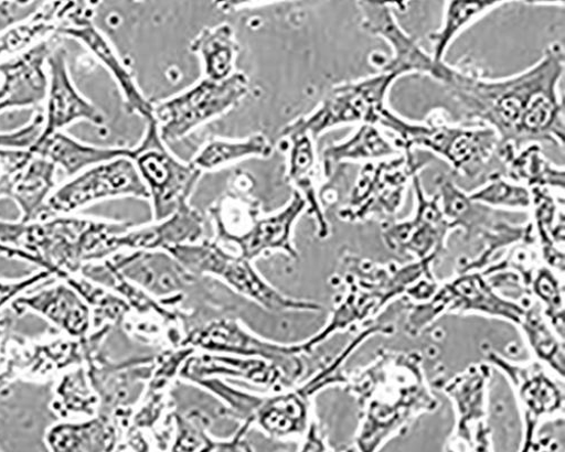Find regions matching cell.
Returning <instances> with one entry per match:
<instances>
[{
  "label": "cell",
  "mask_w": 565,
  "mask_h": 452,
  "mask_svg": "<svg viewBox=\"0 0 565 452\" xmlns=\"http://www.w3.org/2000/svg\"><path fill=\"white\" fill-rule=\"evenodd\" d=\"M311 421L310 398L298 387L263 396L253 424L273 438L302 437Z\"/></svg>",
  "instance_id": "4316f807"
},
{
  "label": "cell",
  "mask_w": 565,
  "mask_h": 452,
  "mask_svg": "<svg viewBox=\"0 0 565 452\" xmlns=\"http://www.w3.org/2000/svg\"><path fill=\"white\" fill-rule=\"evenodd\" d=\"M168 251L192 275L215 279L268 311L282 313L322 310L318 303L280 293L260 276L252 260L227 250L215 240L203 239Z\"/></svg>",
  "instance_id": "277c9868"
},
{
  "label": "cell",
  "mask_w": 565,
  "mask_h": 452,
  "mask_svg": "<svg viewBox=\"0 0 565 452\" xmlns=\"http://www.w3.org/2000/svg\"><path fill=\"white\" fill-rule=\"evenodd\" d=\"M431 162L415 151H402L392 158L363 163L349 202L340 211L348 222L372 216H394L403 206L413 177Z\"/></svg>",
  "instance_id": "9c48e42d"
},
{
  "label": "cell",
  "mask_w": 565,
  "mask_h": 452,
  "mask_svg": "<svg viewBox=\"0 0 565 452\" xmlns=\"http://www.w3.org/2000/svg\"><path fill=\"white\" fill-rule=\"evenodd\" d=\"M306 211L305 200L295 192L290 202L281 209L270 215H259L233 247L252 261L273 252H281L289 259L298 260L299 251L294 243V230Z\"/></svg>",
  "instance_id": "ffe728a7"
},
{
  "label": "cell",
  "mask_w": 565,
  "mask_h": 452,
  "mask_svg": "<svg viewBox=\"0 0 565 452\" xmlns=\"http://www.w3.org/2000/svg\"><path fill=\"white\" fill-rule=\"evenodd\" d=\"M436 185L440 205L452 229L463 230L466 239L482 238L488 249L481 258L479 266L501 247L524 240L533 239V225H512L494 214L492 207L476 202L469 197L448 174L437 176ZM478 266V267H479Z\"/></svg>",
  "instance_id": "7c38bea8"
},
{
  "label": "cell",
  "mask_w": 565,
  "mask_h": 452,
  "mask_svg": "<svg viewBox=\"0 0 565 452\" xmlns=\"http://www.w3.org/2000/svg\"><path fill=\"white\" fill-rule=\"evenodd\" d=\"M64 34L78 40L110 72L121 90L125 104L131 114L146 121L153 119L154 105L151 104L134 79V76L114 50L106 36L89 21L83 20L63 29Z\"/></svg>",
  "instance_id": "cb8c5ba5"
},
{
  "label": "cell",
  "mask_w": 565,
  "mask_h": 452,
  "mask_svg": "<svg viewBox=\"0 0 565 452\" xmlns=\"http://www.w3.org/2000/svg\"><path fill=\"white\" fill-rule=\"evenodd\" d=\"M275 2V0H214L216 9L223 12L237 11L243 8Z\"/></svg>",
  "instance_id": "ee69618b"
},
{
  "label": "cell",
  "mask_w": 565,
  "mask_h": 452,
  "mask_svg": "<svg viewBox=\"0 0 565 452\" xmlns=\"http://www.w3.org/2000/svg\"><path fill=\"white\" fill-rule=\"evenodd\" d=\"M129 159L149 191L154 220L190 203L203 174L192 162H183L169 151L154 119L147 120L143 139L130 149Z\"/></svg>",
  "instance_id": "52a82bcc"
},
{
  "label": "cell",
  "mask_w": 565,
  "mask_h": 452,
  "mask_svg": "<svg viewBox=\"0 0 565 452\" xmlns=\"http://www.w3.org/2000/svg\"><path fill=\"white\" fill-rule=\"evenodd\" d=\"M303 442L300 450L302 451H323L327 445L319 432L317 422L311 419L305 434L302 435Z\"/></svg>",
  "instance_id": "7bdbcfd3"
},
{
  "label": "cell",
  "mask_w": 565,
  "mask_h": 452,
  "mask_svg": "<svg viewBox=\"0 0 565 452\" xmlns=\"http://www.w3.org/2000/svg\"><path fill=\"white\" fill-rule=\"evenodd\" d=\"M564 50L552 43L531 68L505 78H488L472 64L441 62L434 79L461 107L467 118L497 131L515 150L531 143L564 147V104L558 86Z\"/></svg>",
  "instance_id": "6da1fadb"
},
{
  "label": "cell",
  "mask_w": 565,
  "mask_h": 452,
  "mask_svg": "<svg viewBox=\"0 0 565 452\" xmlns=\"http://www.w3.org/2000/svg\"><path fill=\"white\" fill-rule=\"evenodd\" d=\"M415 195V213L404 222H388L384 237L394 250L411 252L420 260L434 259L445 247L452 226L446 218L439 195L429 197L424 192L419 174L412 181Z\"/></svg>",
  "instance_id": "2e32d148"
},
{
  "label": "cell",
  "mask_w": 565,
  "mask_h": 452,
  "mask_svg": "<svg viewBox=\"0 0 565 452\" xmlns=\"http://www.w3.org/2000/svg\"><path fill=\"white\" fill-rule=\"evenodd\" d=\"M153 360L154 355L111 360L102 347L90 353L84 365L99 397V413L116 419L124 428L146 394Z\"/></svg>",
  "instance_id": "8fae6325"
},
{
  "label": "cell",
  "mask_w": 565,
  "mask_h": 452,
  "mask_svg": "<svg viewBox=\"0 0 565 452\" xmlns=\"http://www.w3.org/2000/svg\"><path fill=\"white\" fill-rule=\"evenodd\" d=\"M509 375L516 390V396L522 401L527 426L526 443H531L532 434L542 417H547L559 410L562 395L556 386L545 376L539 365L529 368L510 366L500 358H494Z\"/></svg>",
  "instance_id": "83f0119b"
},
{
  "label": "cell",
  "mask_w": 565,
  "mask_h": 452,
  "mask_svg": "<svg viewBox=\"0 0 565 452\" xmlns=\"http://www.w3.org/2000/svg\"><path fill=\"white\" fill-rule=\"evenodd\" d=\"M150 200L149 191L129 157L93 165L53 192L39 219L70 215L94 203L117 198Z\"/></svg>",
  "instance_id": "30bf717a"
},
{
  "label": "cell",
  "mask_w": 565,
  "mask_h": 452,
  "mask_svg": "<svg viewBox=\"0 0 565 452\" xmlns=\"http://www.w3.org/2000/svg\"><path fill=\"white\" fill-rule=\"evenodd\" d=\"M44 441L52 451L58 452L115 451L121 441V426L116 419L98 413L53 426L46 431Z\"/></svg>",
  "instance_id": "484cf974"
},
{
  "label": "cell",
  "mask_w": 565,
  "mask_h": 452,
  "mask_svg": "<svg viewBox=\"0 0 565 452\" xmlns=\"http://www.w3.org/2000/svg\"><path fill=\"white\" fill-rule=\"evenodd\" d=\"M0 198H11L21 220L39 219L56 185V169L49 159L28 151L0 149Z\"/></svg>",
  "instance_id": "5bb4252c"
},
{
  "label": "cell",
  "mask_w": 565,
  "mask_h": 452,
  "mask_svg": "<svg viewBox=\"0 0 565 452\" xmlns=\"http://www.w3.org/2000/svg\"><path fill=\"white\" fill-rule=\"evenodd\" d=\"M416 355H385L355 379L351 388L366 407V421L358 444L373 450L418 411H433L436 401L424 385Z\"/></svg>",
  "instance_id": "3957f363"
},
{
  "label": "cell",
  "mask_w": 565,
  "mask_h": 452,
  "mask_svg": "<svg viewBox=\"0 0 565 452\" xmlns=\"http://www.w3.org/2000/svg\"><path fill=\"white\" fill-rule=\"evenodd\" d=\"M44 129V115L38 114L32 121L15 131L0 133V149L28 151L41 139Z\"/></svg>",
  "instance_id": "ab89813d"
},
{
  "label": "cell",
  "mask_w": 565,
  "mask_h": 452,
  "mask_svg": "<svg viewBox=\"0 0 565 452\" xmlns=\"http://www.w3.org/2000/svg\"><path fill=\"white\" fill-rule=\"evenodd\" d=\"M503 174L530 190L564 191V168L551 162L537 143L514 150L505 163Z\"/></svg>",
  "instance_id": "d6a6232c"
},
{
  "label": "cell",
  "mask_w": 565,
  "mask_h": 452,
  "mask_svg": "<svg viewBox=\"0 0 565 452\" xmlns=\"http://www.w3.org/2000/svg\"><path fill=\"white\" fill-rule=\"evenodd\" d=\"M191 50L202 61L206 78L223 80L234 73L239 47L230 25L203 30L193 41Z\"/></svg>",
  "instance_id": "e575fe53"
},
{
  "label": "cell",
  "mask_w": 565,
  "mask_h": 452,
  "mask_svg": "<svg viewBox=\"0 0 565 452\" xmlns=\"http://www.w3.org/2000/svg\"><path fill=\"white\" fill-rule=\"evenodd\" d=\"M401 152L391 136L379 125H359L350 138L323 150V174L329 179L340 164L383 160Z\"/></svg>",
  "instance_id": "f1b7e54d"
},
{
  "label": "cell",
  "mask_w": 565,
  "mask_h": 452,
  "mask_svg": "<svg viewBox=\"0 0 565 452\" xmlns=\"http://www.w3.org/2000/svg\"><path fill=\"white\" fill-rule=\"evenodd\" d=\"M399 77L379 74L334 86L320 105L281 130V138L295 132H308L316 141L322 133L348 125H379L388 108L391 89Z\"/></svg>",
  "instance_id": "8992f818"
},
{
  "label": "cell",
  "mask_w": 565,
  "mask_h": 452,
  "mask_svg": "<svg viewBox=\"0 0 565 452\" xmlns=\"http://www.w3.org/2000/svg\"><path fill=\"white\" fill-rule=\"evenodd\" d=\"M248 93L249 79L244 73L234 72L223 80L204 77L183 93L154 105L153 119L162 140L177 142L239 105Z\"/></svg>",
  "instance_id": "ba28073f"
},
{
  "label": "cell",
  "mask_w": 565,
  "mask_h": 452,
  "mask_svg": "<svg viewBox=\"0 0 565 452\" xmlns=\"http://www.w3.org/2000/svg\"><path fill=\"white\" fill-rule=\"evenodd\" d=\"M513 0H448L441 26L430 34L434 44L433 57L445 62L446 54L457 36L480 18L495 8ZM533 6L563 7L564 0H523Z\"/></svg>",
  "instance_id": "1f68e13d"
},
{
  "label": "cell",
  "mask_w": 565,
  "mask_h": 452,
  "mask_svg": "<svg viewBox=\"0 0 565 452\" xmlns=\"http://www.w3.org/2000/svg\"><path fill=\"white\" fill-rule=\"evenodd\" d=\"M536 354L563 376V349L535 310L525 311L522 323Z\"/></svg>",
  "instance_id": "f35d334b"
},
{
  "label": "cell",
  "mask_w": 565,
  "mask_h": 452,
  "mask_svg": "<svg viewBox=\"0 0 565 452\" xmlns=\"http://www.w3.org/2000/svg\"><path fill=\"white\" fill-rule=\"evenodd\" d=\"M469 197L492 208L530 209L533 202L530 189L515 183L503 173L489 176Z\"/></svg>",
  "instance_id": "74e56055"
},
{
  "label": "cell",
  "mask_w": 565,
  "mask_h": 452,
  "mask_svg": "<svg viewBox=\"0 0 565 452\" xmlns=\"http://www.w3.org/2000/svg\"><path fill=\"white\" fill-rule=\"evenodd\" d=\"M182 346L199 352L222 353L256 357L276 367L287 387L294 388L307 373L306 356L301 344L278 343L254 333L234 315H221L188 332Z\"/></svg>",
  "instance_id": "5b68a950"
},
{
  "label": "cell",
  "mask_w": 565,
  "mask_h": 452,
  "mask_svg": "<svg viewBox=\"0 0 565 452\" xmlns=\"http://www.w3.org/2000/svg\"><path fill=\"white\" fill-rule=\"evenodd\" d=\"M362 15V28L372 35L387 42L392 55L375 53L370 63L380 72L402 77L407 74H423L434 77L439 63L424 52L419 44L398 23L393 8L386 0H356Z\"/></svg>",
  "instance_id": "4fadbf2b"
},
{
  "label": "cell",
  "mask_w": 565,
  "mask_h": 452,
  "mask_svg": "<svg viewBox=\"0 0 565 452\" xmlns=\"http://www.w3.org/2000/svg\"><path fill=\"white\" fill-rule=\"evenodd\" d=\"M50 52L45 43L0 65V111L38 106L49 93L44 72Z\"/></svg>",
  "instance_id": "7402d4cb"
},
{
  "label": "cell",
  "mask_w": 565,
  "mask_h": 452,
  "mask_svg": "<svg viewBox=\"0 0 565 452\" xmlns=\"http://www.w3.org/2000/svg\"><path fill=\"white\" fill-rule=\"evenodd\" d=\"M156 223L119 235L114 243L116 254L122 250H169L204 239L205 218L190 203Z\"/></svg>",
  "instance_id": "d6986e66"
},
{
  "label": "cell",
  "mask_w": 565,
  "mask_h": 452,
  "mask_svg": "<svg viewBox=\"0 0 565 452\" xmlns=\"http://www.w3.org/2000/svg\"><path fill=\"white\" fill-rule=\"evenodd\" d=\"M488 370L469 369L447 388L457 401L459 423L456 439L472 444L477 450L489 449V430L486 428V387Z\"/></svg>",
  "instance_id": "d4e9b609"
},
{
  "label": "cell",
  "mask_w": 565,
  "mask_h": 452,
  "mask_svg": "<svg viewBox=\"0 0 565 452\" xmlns=\"http://www.w3.org/2000/svg\"><path fill=\"white\" fill-rule=\"evenodd\" d=\"M53 410L66 420L86 419L99 413V397L85 365L75 366L62 376L55 388Z\"/></svg>",
  "instance_id": "d590c367"
},
{
  "label": "cell",
  "mask_w": 565,
  "mask_h": 452,
  "mask_svg": "<svg viewBox=\"0 0 565 452\" xmlns=\"http://www.w3.org/2000/svg\"><path fill=\"white\" fill-rule=\"evenodd\" d=\"M288 141L289 184L300 194L307 204V213L315 219L320 239L329 236V223L326 218L319 192V163L316 142L308 132H295L281 138Z\"/></svg>",
  "instance_id": "603a6c76"
},
{
  "label": "cell",
  "mask_w": 565,
  "mask_h": 452,
  "mask_svg": "<svg viewBox=\"0 0 565 452\" xmlns=\"http://www.w3.org/2000/svg\"><path fill=\"white\" fill-rule=\"evenodd\" d=\"M379 126L401 151L431 152L473 183L479 180L484 183L492 174L504 173L505 163L515 150L504 144L491 127L452 123L443 110H435L423 121H412L386 108Z\"/></svg>",
  "instance_id": "7a4b0ae2"
},
{
  "label": "cell",
  "mask_w": 565,
  "mask_h": 452,
  "mask_svg": "<svg viewBox=\"0 0 565 452\" xmlns=\"http://www.w3.org/2000/svg\"><path fill=\"white\" fill-rule=\"evenodd\" d=\"M19 314L35 313L71 338L86 337L93 329L92 311L82 295L67 282L22 294L11 304Z\"/></svg>",
  "instance_id": "ac0fdd59"
},
{
  "label": "cell",
  "mask_w": 565,
  "mask_h": 452,
  "mask_svg": "<svg viewBox=\"0 0 565 452\" xmlns=\"http://www.w3.org/2000/svg\"><path fill=\"white\" fill-rule=\"evenodd\" d=\"M386 2L395 10L404 13L413 0H386Z\"/></svg>",
  "instance_id": "bcb514c9"
},
{
  "label": "cell",
  "mask_w": 565,
  "mask_h": 452,
  "mask_svg": "<svg viewBox=\"0 0 565 452\" xmlns=\"http://www.w3.org/2000/svg\"><path fill=\"white\" fill-rule=\"evenodd\" d=\"M533 287L536 294L548 305L553 323H556L555 314L563 319V304L558 284L550 273V270H542L540 277L533 282Z\"/></svg>",
  "instance_id": "b9f144b4"
},
{
  "label": "cell",
  "mask_w": 565,
  "mask_h": 452,
  "mask_svg": "<svg viewBox=\"0 0 565 452\" xmlns=\"http://www.w3.org/2000/svg\"><path fill=\"white\" fill-rule=\"evenodd\" d=\"M209 377L243 379L271 392L289 389L276 367L256 357L196 352L185 360L180 372V379L186 381Z\"/></svg>",
  "instance_id": "44dd1931"
},
{
  "label": "cell",
  "mask_w": 565,
  "mask_h": 452,
  "mask_svg": "<svg viewBox=\"0 0 565 452\" xmlns=\"http://www.w3.org/2000/svg\"><path fill=\"white\" fill-rule=\"evenodd\" d=\"M130 282L158 300L184 299L202 277L188 271L167 250H128L107 258Z\"/></svg>",
  "instance_id": "9a60e30c"
},
{
  "label": "cell",
  "mask_w": 565,
  "mask_h": 452,
  "mask_svg": "<svg viewBox=\"0 0 565 452\" xmlns=\"http://www.w3.org/2000/svg\"><path fill=\"white\" fill-rule=\"evenodd\" d=\"M209 213L214 225L215 241L222 246H233L262 215V204L244 192H231L218 198Z\"/></svg>",
  "instance_id": "836d02e7"
},
{
  "label": "cell",
  "mask_w": 565,
  "mask_h": 452,
  "mask_svg": "<svg viewBox=\"0 0 565 452\" xmlns=\"http://www.w3.org/2000/svg\"><path fill=\"white\" fill-rule=\"evenodd\" d=\"M439 295L445 310L483 311L520 325L525 314L522 306L500 299L479 275L460 277L446 286Z\"/></svg>",
  "instance_id": "4dcf8cb0"
},
{
  "label": "cell",
  "mask_w": 565,
  "mask_h": 452,
  "mask_svg": "<svg viewBox=\"0 0 565 452\" xmlns=\"http://www.w3.org/2000/svg\"><path fill=\"white\" fill-rule=\"evenodd\" d=\"M0 257H8L12 259H20L25 260L28 262H32L33 258L32 256L19 248L6 245L3 243H0Z\"/></svg>",
  "instance_id": "f6af8a7d"
},
{
  "label": "cell",
  "mask_w": 565,
  "mask_h": 452,
  "mask_svg": "<svg viewBox=\"0 0 565 452\" xmlns=\"http://www.w3.org/2000/svg\"><path fill=\"white\" fill-rule=\"evenodd\" d=\"M30 151L62 166L67 175L73 176L93 165L130 157V149L93 147L62 131L41 139Z\"/></svg>",
  "instance_id": "f546056e"
},
{
  "label": "cell",
  "mask_w": 565,
  "mask_h": 452,
  "mask_svg": "<svg viewBox=\"0 0 565 452\" xmlns=\"http://www.w3.org/2000/svg\"><path fill=\"white\" fill-rule=\"evenodd\" d=\"M46 66L50 68V80L41 139L49 138L78 120L104 126V114L86 100L75 87L67 67L66 51L61 49L50 54Z\"/></svg>",
  "instance_id": "e0dca14e"
},
{
  "label": "cell",
  "mask_w": 565,
  "mask_h": 452,
  "mask_svg": "<svg viewBox=\"0 0 565 452\" xmlns=\"http://www.w3.org/2000/svg\"><path fill=\"white\" fill-rule=\"evenodd\" d=\"M273 152L274 147L266 136L256 133L243 140L210 141L200 150L192 163L203 172L213 171L250 158L268 159Z\"/></svg>",
  "instance_id": "8d00e7d4"
},
{
  "label": "cell",
  "mask_w": 565,
  "mask_h": 452,
  "mask_svg": "<svg viewBox=\"0 0 565 452\" xmlns=\"http://www.w3.org/2000/svg\"><path fill=\"white\" fill-rule=\"evenodd\" d=\"M56 278L51 270L41 268L38 273L15 280L0 279V310L12 304L14 300L24 294L36 284Z\"/></svg>",
  "instance_id": "60d3db41"
}]
</instances>
